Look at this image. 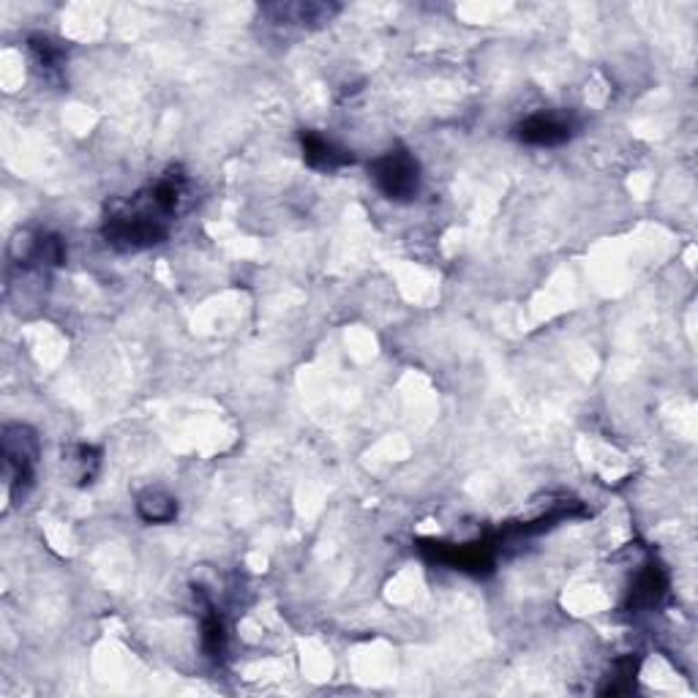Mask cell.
<instances>
[{"label": "cell", "instance_id": "7c38bea8", "mask_svg": "<svg viewBox=\"0 0 698 698\" xmlns=\"http://www.w3.org/2000/svg\"><path fill=\"white\" fill-rule=\"evenodd\" d=\"M137 516L146 524H172L178 519V499L161 489H148L137 497Z\"/></svg>", "mask_w": 698, "mask_h": 698}, {"label": "cell", "instance_id": "277c9868", "mask_svg": "<svg viewBox=\"0 0 698 698\" xmlns=\"http://www.w3.org/2000/svg\"><path fill=\"white\" fill-rule=\"evenodd\" d=\"M369 178L379 195L390 202H412L420 195V164L412 150L396 146L369 164Z\"/></svg>", "mask_w": 698, "mask_h": 698}, {"label": "cell", "instance_id": "ba28073f", "mask_svg": "<svg viewBox=\"0 0 698 698\" xmlns=\"http://www.w3.org/2000/svg\"><path fill=\"white\" fill-rule=\"evenodd\" d=\"M28 52L33 60V69L39 71L41 80L60 86L63 82L66 60H69V50H66L63 41L52 39L47 33H33L28 36Z\"/></svg>", "mask_w": 698, "mask_h": 698}, {"label": "cell", "instance_id": "3957f363", "mask_svg": "<svg viewBox=\"0 0 698 698\" xmlns=\"http://www.w3.org/2000/svg\"><path fill=\"white\" fill-rule=\"evenodd\" d=\"M418 551L429 565L478 576V579L495 570L499 557L497 538H480L472 540V544H445V540L423 538L418 540Z\"/></svg>", "mask_w": 698, "mask_h": 698}, {"label": "cell", "instance_id": "5b68a950", "mask_svg": "<svg viewBox=\"0 0 698 698\" xmlns=\"http://www.w3.org/2000/svg\"><path fill=\"white\" fill-rule=\"evenodd\" d=\"M576 134V123L562 112H535L513 126V137L529 148H559Z\"/></svg>", "mask_w": 698, "mask_h": 698}, {"label": "cell", "instance_id": "7a4b0ae2", "mask_svg": "<svg viewBox=\"0 0 698 698\" xmlns=\"http://www.w3.org/2000/svg\"><path fill=\"white\" fill-rule=\"evenodd\" d=\"M0 453H3L9 497L14 499V502H20V499H26L28 491L33 489L36 467H39V456H41L39 437H36V431L26 423L3 426Z\"/></svg>", "mask_w": 698, "mask_h": 698}, {"label": "cell", "instance_id": "9c48e42d", "mask_svg": "<svg viewBox=\"0 0 698 698\" xmlns=\"http://www.w3.org/2000/svg\"><path fill=\"white\" fill-rule=\"evenodd\" d=\"M262 14L270 17L276 26H300V28H317L333 20L339 14V6L328 3H273L265 6Z\"/></svg>", "mask_w": 698, "mask_h": 698}, {"label": "cell", "instance_id": "6da1fadb", "mask_svg": "<svg viewBox=\"0 0 698 698\" xmlns=\"http://www.w3.org/2000/svg\"><path fill=\"white\" fill-rule=\"evenodd\" d=\"M191 202H195V189H191L189 174H183L180 167H170L140 191L107 208L101 238L123 255L153 249L170 238L172 221L186 213Z\"/></svg>", "mask_w": 698, "mask_h": 698}, {"label": "cell", "instance_id": "8992f818", "mask_svg": "<svg viewBox=\"0 0 698 698\" xmlns=\"http://www.w3.org/2000/svg\"><path fill=\"white\" fill-rule=\"evenodd\" d=\"M666 595H669V574L660 562L649 559L647 565L636 574L634 584H630L628 600H625V609L630 614H644L655 611L664 606Z\"/></svg>", "mask_w": 698, "mask_h": 698}, {"label": "cell", "instance_id": "4fadbf2b", "mask_svg": "<svg viewBox=\"0 0 698 698\" xmlns=\"http://www.w3.org/2000/svg\"><path fill=\"white\" fill-rule=\"evenodd\" d=\"M641 660L634 658V655H625V658H617L611 664L609 677H606V685L600 688L604 696H625L634 694L636 690V677H639Z\"/></svg>", "mask_w": 698, "mask_h": 698}, {"label": "cell", "instance_id": "52a82bcc", "mask_svg": "<svg viewBox=\"0 0 698 698\" xmlns=\"http://www.w3.org/2000/svg\"><path fill=\"white\" fill-rule=\"evenodd\" d=\"M300 150H303V161L317 172H336L341 167H349L355 156L347 148L336 146L330 137L320 134V131H300Z\"/></svg>", "mask_w": 698, "mask_h": 698}, {"label": "cell", "instance_id": "30bf717a", "mask_svg": "<svg viewBox=\"0 0 698 698\" xmlns=\"http://www.w3.org/2000/svg\"><path fill=\"white\" fill-rule=\"evenodd\" d=\"M197 598L202 604V649L213 664H221L227 655V625L216 606L205 598L202 589H197Z\"/></svg>", "mask_w": 698, "mask_h": 698}, {"label": "cell", "instance_id": "8fae6325", "mask_svg": "<svg viewBox=\"0 0 698 698\" xmlns=\"http://www.w3.org/2000/svg\"><path fill=\"white\" fill-rule=\"evenodd\" d=\"M63 465H69L71 475H74L77 486H86L93 483L101 472V450L96 445L80 442V445H71L69 450H63Z\"/></svg>", "mask_w": 698, "mask_h": 698}]
</instances>
